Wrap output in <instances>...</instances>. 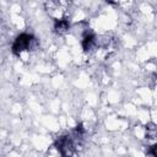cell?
<instances>
[{
    "instance_id": "4",
    "label": "cell",
    "mask_w": 157,
    "mask_h": 157,
    "mask_svg": "<svg viewBox=\"0 0 157 157\" xmlns=\"http://www.w3.org/2000/svg\"><path fill=\"white\" fill-rule=\"evenodd\" d=\"M66 29H69V22L66 20H58L55 22V31L56 32H65Z\"/></svg>"
},
{
    "instance_id": "5",
    "label": "cell",
    "mask_w": 157,
    "mask_h": 157,
    "mask_svg": "<svg viewBox=\"0 0 157 157\" xmlns=\"http://www.w3.org/2000/svg\"><path fill=\"white\" fill-rule=\"evenodd\" d=\"M150 153H151V156L152 157H156V146L155 145H152L151 147H150V151H148Z\"/></svg>"
},
{
    "instance_id": "3",
    "label": "cell",
    "mask_w": 157,
    "mask_h": 157,
    "mask_svg": "<svg viewBox=\"0 0 157 157\" xmlns=\"http://www.w3.org/2000/svg\"><path fill=\"white\" fill-rule=\"evenodd\" d=\"M82 47L86 52H90L91 49H93L94 47V36L92 33H87L85 37H83V40H82Z\"/></svg>"
},
{
    "instance_id": "1",
    "label": "cell",
    "mask_w": 157,
    "mask_h": 157,
    "mask_svg": "<svg viewBox=\"0 0 157 157\" xmlns=\"http://www.w3.org/2000/svg\"><path fill=\"white\" fill-rule=\"evenodd\" d=\"M32 42H33V37H32V36H29V34H27V33L20 34V36L16 38V40H15V43H13V45H12L13 53H15V54H20L21 52L29 49Z\"/></svg>"
},
{
    "instance_id": "2",
    "label": "cell",
    "mask_w": 157,
    "mask_h": 157,
    "mask_svg": "<svg viewBox=\"0 0 157 157\" xmlns=\"http://www.w3.org/2000/svg\"><path fill=\"white\" fill-rule=\"evenodd\" d=\"M58 150L63 157H71L74 153V145L69 136H63L58 141Z\"/></svg>"
}]
</instances>
